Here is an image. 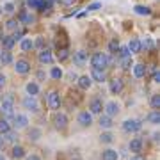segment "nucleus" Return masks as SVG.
I'll return each mask as SVG.
<instances>
[{
	"label": "nucleus",
	"instance_id": "7c9ffc66",
	"mask_svg": "<svg viewBox=\"0 0 160 160\" xmlns=\"http://www.w3.org/2000/svg\"><path fill=\"white\" fill-rule=\"evenodd\" d=\"M151 50L153 48V41H151V38H144V41L141 43V50Z\"/></svg>",
	"mask_w": 160,
	"mask_h": 160
},
{
	"label": "nucleus",
	"instance_id": "c85d7f7f",
	"mask_svg": "<svg viewBox=\"0 0 160 160\" xmlns=\"http://www.w3.org/2000/svg\"><path fill=\"white\" fill-rule=\"evenodd\" d=\"M133 66V61H132V55H128V57H123L121 59V68L123 69H128Z\"/></svg>",
	"mask_w": 160,
	"mask_h": 160
},
{
	"label": "nucleus",
	"instance_id": "423d86ee",
	"mask_svg": "<svg viewBox=\"0 0 160 160\" xmlns=\"http://www.w3.org/2000/svg\"><path fill=\"white\" fill-rule=\"evenodd\" d=\"M73 62H75V66H84V64L87 62V52H86V50H78V52H75V55H73Z\"/></svg>",
	"mask_w": 160,
	"mask_h": 160
},
{
	"label": "nucleus",
	"instance_id": "e433bc0d",
	"mask_svg": "<svg viewBox=\"0 0 160 160\" xmlns=\"http://www.w3.org/2000/svg\"><path fill=\"white\" fill-rule=\"evenodd\" d=\"M151 107H153L155 110L160 109V96L158 94H153V96H151Z\"/></svg>",
	"mask_w": 160,
	"mask_h": 160
},
{
	"label": "nucleus",
	"instance_id": "09e8293b",
	"mask_svg": "<svg viewBox=\"0 0 160 160\" xmlns=\"http://www.w3.org/2000/svg\"><path fill=\"white\" fill-rule=\"evenodd\" d=\"M153 80H155V82H160V71H158V69H155V71H153Z\"/></svg>",
	"mask_w": 160,
	"mask_h": 160
},
{
	"label": "nucleus",
	"instance_id": "3c124183",
	"mask_svg": "<svg viewBox=\"0 0 160 160\" xmlns=\"http://www.w3.org/2000/svg\"><path fill=\"white\" fill-rule=\"evenodd\" d=\"M27 160H41V158L38 157V155H29V157H27Z\"/></svg>",
	"mask_w": 160,
	"mask_h": 160
},
{
	"label": "nucleus",
	"instance_id": "f03ea898",
	"mask_svg": "<svg viewBox=\"0 0 160 160\" xmlns=\"http://www.w3.org/2000/svg\"><path fill=\"white\" fill-rule=\"evenodd\" d=\"M12 109H14V107H12V96H6L4 100H2V107H0V110L7 116V119H14Z\"/></svg>",
	"mask_w": 160,
	"mask_h": 160
},
{
	"label": "nucleus",
	"instance_id": "f8f14e48",
	"mask_svg": "<svg viewBox=\"0 0 160 160\" xmlns=\"http://www.w3.org/2000/svg\"><path fill=\"white\" fill-rule=\"evenodd\" d=\"M27 125H29V118L27 116H16L14 118V126H16V130H22V128H27Z\"/></svg>",
	"mask_w": 160,
	"mask_h": 160
},
{
	"label": "nucleus",
	"instance_id": "8fccbe9b",
	"mask_svg": "<svg viewBox=\"0 0 160 160\" xmlns=\"http://www.w3.org/2000/svg\"><path fill=\"white\" fill-rule=\"evenodd\" d=\"M4 86H6V77L0 75V87H4Z\"/></svg>",
	"mask_w": 160,
	"mask_h": 160
},
{
	"label": "nucleus",
	"instance_id": "2eb2a0df",
	"mask_svg": "<svg viewBox=\"0 0 160 160\" xmlns=\"http://www.w3.org/2000/svg\"><path fill=\"white\" fill-rule=\"evenodd\" d=\"M105 110H107V116L112 118V116H116L118 112H119V105H118L116 102H109L107 105H105Z\"/></svg>",
	"mask_w": 160,
	"mask_h": 160
},
{
	"label": "nucleus",
	"instance_id": "864d4df0",
	"mask_svg": "<svg viewBox=\"0 0 160 160\" xmlns=\"http://www.w3.org/2000/svg\"><path fill=\"white\" fill-rule=\"evenodd\" d=\"M130 160H144V158H142V157H139V155H135V157H132Z\"/></svg>",
	"mask_w": 160,
	"mask_h": 160
},
{
	"label": "nucleus",
	"instance_id": "6ab92c4d",
	"mask_svg": "<svg viewBox=\"0 0 160 160\" xmlns=\"http://www.w3.org/2000/svg\"><path fill=\"white\" fill-rule=\"evenodd\" d=\"M126 48H128L130 53H139V52H141V41H139V39H132Z\"/></svg>",
	"mask_w": 160,
	"mask_h": 160
},
{
	"label": "nucleus",
	"instance_id": "c756f323",
	"mask_svg": "<svg viewBox=\"0 0 160 160\" xmlns=\"http://www.w3.org/2000/svg\"><path fill=\"white\" fill-rule=\"evenodd\" d=\"M11 130V125H9V121L7 119H0V133L4 135L6 132H9Z\"/></svg>",
	"mask_w": 160,
	"mask_h": 160
},
{
	"label": "nucleus",
	"instance_id": "603ef678",
	"mask_svg": "<svg viewBox=\"0 0 160 160\" xmlns=\"http://www.w3.org/2000/svg\"><path fill=\"white\" fill-rule=\"evenodd\" d=\"M4 144H6V141H4V137H2V135H0V149L4 148Z\"/></svg>",
	"mask_w": 160,
	"mask_h": 160
},
{
	"label": "nucleus",
	"instance_id": "2f4dec72",
	"mask_svg": "<svg viewBox=\"0 0 160 160\" xmlns=\"http://www.w3.org/2000/svg\"><path fill=\"white\" fill-rule=\"evenodd\" d=\"M50 75H52V78H55V80H61V77H62V69L55 66V68H52Z\"/></svg>",
	"mask_w": 160,
	"mask_h": 160
},
{
	"label": "nucleus",
	"instance_id": "bb28decb",
	"mask_svg": "<svg viewBox=\"0 0 160 160\" xmlns=\"http://www.w3.org/2000/svg\"><path fill=\"white\" fill-rule=\"evenodd\" d=\"M36 18L32 16V14H27V12H22L20 14V22L22 23H27V25H30V23H34Z\"/></svg>",
	"mask_w": 160,
	"mask_h": 160
},
{
	"label": "nucleus",
	"instance_id": "f257e3e1",
	"mask_svg": "<svg viewBox=\"0 0 160 160\" xmlns=\"http://www.w3.org/2000/svg\"><path fill=\"white\" fill-rule=\"evenodd\" d=\"M91 64H92V68L103 69V68L109 66V57H107L105 53H102V52H96V53L91 57Z\"/></svg>",
	"mask_w": 160,
	"mask_h": 160
},
{
	"label": "nucleus",
	"instance_id": "a211bd4d",
	"mask_svg": "<svg viewBox=\"0 0 160 160\" xmlns=\"http://www.w3.org/2000/svg\"><path fill=\"white\" fill-rule=\"evenodd\" d=\"M118 151L116 149H105L102 151V160H118Z\"/></svg>",
	"mask_w": 160,
	"mask_h": 160
},
{
	"label": "nucleus",
	"instance_id": "58836bf2",
	"mask_svg": "<svg viewBox=\"0 0 160 160\" xmlns=\"http://www.w3.org/2000/svg\"><path fill=\"white\" fill-rule=\"evenodd\" d=\"M102 142H105V144H109V142H112V133H109V132H107V133H102Z\"/></svg>",
	"mask_w": 160,
	"mask_h": 160
},
{
	"label": "nucleus",
	"instance_id": "49530a36",
	"mask_svg": "<svg viewBox=\"0 0 160 160\" xmlns=\"http://www.w3.org/2000/svg\"><path fill=\"white\" fill-rule=\"evenodd\" d=\"M61 4H64V6H73V4H77V0H59Z\"/></svg>",
	"mask_w": 160,
	"mask_h": 160
},
{
	"label": "nucleus",
	"instance_id": "4468645a",
	"mask_svg": "<svg viewBox=\"0 0 160 160\" xmlns=\"http://www.w3.org/2000/svg\"><path fill=\"white\" fill-rule=\"evenodd\" d=\"M110 91L114 92V94H119L123 91V80L121 78H114L110 82Z\"/></svg>",
	"mask_w": 160,
	"mask_h": 160
},
{
	"label": "nucleus",
	"instance_id": "4d7b16f0",
	"mask_svg": "<svg viewBox=\"0 0 160 160\" xmlns=\"http://www.w3.org/2000/svg\"><path fill=\"white\" fill-rule=\"evenodd\" d=\"M50 2H52V0H50Z\"/></svg>",
	"mask_w": 160,
	"mask_h": 160
},
{
	"label": "nucleus",
	"instance_id": "dca6fc26",
	"mask_svg": "<svg viewBox=\"0 0 160 160\" xmlns=\"http://www.w3.org/2000/svg\"><path fill=\"white\" fill-rule=\"evenodd\" d=\"M132 68H133V77L135 78H142L144 75H146V66L144 64H133Z\"/></svg>",
	"mask_w": 160,
	"mask_h": 160
},
{
	"label": "nucleus",
	"instance_id": "39448f33",
	"mask_svg": "<svg viewBox=\"0 0 160 160\" xmlns=\"http://www.w3.org/2000/svg\"><path fill=\"white\" fill-rule=\"evenodd\" d=\"M48 105H50V109L57 110L59 107H61V96H59L57 91H52L50 94H48Z\"/></svg>",
	"mask_w": 160,
	"mask_h": 160
},
{
	"label": "nucleus",
	"instance_id": "4be33fe9",
	"mask_svg": "<svg viewBox=\"0 0 160 160\" xmlns=\"http://www.w3.org/2000/svg\"><path fill=\"white\" fill-rule=\"evenodd\" d=\"M25 89H27V94H29V96H36V94L39 92V86H38L36 82H30V84H27V87H25Z\"/></svg>",
	"mask_w": 160,
	"mask_h": 160
},
{
	"label": "nucleus",
	"instance_id": "9b49d317",
	"mask_svg": "<svg viewBox=\"0 0 160 160\" xmlns=\"http://www.w3.org/2000/svg\"><path fill=\"white\" fill-rule=\"evenodd\" d=\"M78 123L82 126H89L92 123V114H91V112H87V110L80 112V114H78Z\"/></svg>",
	"mask_w": 160,
	"mask_h": 160
},
{
	"label": "nucleus",
	"instance_id": "aec40b11",
	"mask_svg": "<svg viewBox=\"0 0 160 160\" xmlns=\"http://www.w3.org/2000/svg\"><path fill=\"white\" fill-rule=\"evenodd\" d=\"M0 43H2V48H6V50H11L12 46H14V43H16V41L12 39V36H4Z\"/></svg>",
	"mask_w": 160,
	"mask_h": 160
},
{
	"label": "nucleus",
	"instance_id": "5fc2aeb1",
	"mask_svg": "<svg viewBox=\"0 0 160 160\" xmlns=\"http://www.w3.org/2000/svg\"><path fill=\"white\" fill-rule=\"evenodd\" d=\"M2 38H4V34H2V32H0V41H2Z\"/></svg>",
	"mask_w": 160,
	"mask_h": 160
},
{
	"label": "nucleus",
	"instance_id": "a19ab883",
	"mask_svg": "<svg viewBox=\"0 0 160 160\" xmlns=\"http://www.w3.org/2000/svg\"><path fill=\"white\" fill-rule=\"evenodd\" d=\"M4 11H6L7 14H12V12L16 11V9H14V4H11V2H7L6 6H4Z\"/></svg>",
	"mask_w": 160,
	"mask_h": 160
},
{
	"label": "nucleus",
	"instance_id": "cd10ccee",
	"mask_svg": "<svg viewBox=\"0 0 160 160\" xmlns=\"http://www.w3.org/2000/svg\"><path fill=\"white\" fill-rule=\"evenodd\" d=\"M0 62L2 64H11L12 62V55L9 53V52H2V53H0Z\"/></svg>",
	"mask_w": 160,
	"mask_h": 160
},
{
	"label": "nucleus",
	"instance_id": "9d476101",
	"mask_svg": "<svg viewBox=\"0 0 160 160\" xmlns=\"http://www.w3.org/2000/svg\"><path fill=\"white\" fill-rule=\"evenodd\" d=\"M89 112L91 114H102L103 110V105H102V100L100 98H94V100H91V103H89Z\"/></svg>",
	"mask_w": 160,
	"mask_h": 160
},
{
	"label": "nucleus",
	"instance_id": "ea45409f",
	"mask_svg": "<svg viewBox=\"0 0 160 160\" xmlns=\"http://www.w3.org/2000/svg\"><path fill=\"white\" fill-rule=\"evenodd\" d=\"M102 7V2H94V4H91V6H87L86 12H91V11H96V9H100Z\"/></svg>",
	"mask_w": 160,
	"mask_h": 160
},
{
	"label": "nucleus",
	"instance_id": "4c0bfd02",
	"mask_svg": "<svg viewBox=\"0 0 160 160\" xmlns=\"http://www.w3.org/2000/svg\"><path fill=\"white\" fill-rule=\"evenodd\" d=\"M68 57H69L68 48H61V50H59V61H66Z\"/></svg>",
	"mask_w": 160,
	"mask_h": 160
},
{
	"label": "nucleus",
	"instance_id": "de8ad7c7",
	"mask_svg": "<svg viewBox=\"0 0 160 160\" xmlns=\"http://www.w3.org/2000/svg\"><path fill=\"white\" fill-rule=\"evenodd\" d=\"M22 36H23V30H16V32H14V36H12V39H14V41L22 39Z\"/></svg>",
	"mask_w": 160,
	"mask_h": 160
},
{
	"label": "nucleus",
	"instance_id": "79ce46f5",
	"mask_svg": "<svg viewBox=\"0 0 160 160\" xmlns=\"http://www.w3.org/2000/svg\"><path fill=\"white\" fill-rule=\"evenodd\" d=\"M6 27L9 30H14V29H18V22H16V20H9V22L6 23Z\"/></svg>",
	"mask_w": 160,
	"mask_h": 160
},
{
	"label": "nucleus",
	"instance_id": "37998d69",
	"mask_svg": "<svg viewBox=\"0 0 160 160\" xmlns=\"http://www.w3.org/2000/svg\"><path fill=\"white\" fill-rule=\"evenodd\" d=\"M118 48H119V43H118V41H110V43H109V50L112 52V53H116Z\"/></svg>",
	"mask_w": 160,
	"mask_h": 160
},
{
	"label": "nucleus",
	"instance_id": "ddd939ff",
	"mask_svg": "<svg viewBox=\"0 0 160 160\" xmlns=\"http://www.w3.org/2000/svg\"><path fill=\"white\" fill-rule=\"evenodd\" d=\"M77 82H78V87H80V89H84V91H86V89H89V87L92 86V78H91V77H87V75L78 77V80H77Z\"/></svg>",
	"mask_w": 160,
	"mask_h": 160
},
{
	"label": "nucleus",
	"instance_id": "6e6552de",
	"mask_svg": "<svg viewBox=\"0 0 160 160\" xmlns=\"http://www.w3.org/2000/svg\"><path fill=\"white\" fill-rule=\"evenodd\" d=\"M14 71L20 75H25L30 71V64L25 61V59H20V61H16V66H14Z\"/></svg>",
	"mask_w": 160,
	"mask_h": 160
},
{
	"label": "nucleus",
	"instance_id": "0eeeda50",
	"mask_svg": "<svg viewBox=\"0 0 160 160\" xmlns=\"http://www.w3.org/2000/svg\"><path fill=\"white\" fill-rule=\"evenodd\" d=\"M53 121H55V128H59V130H64V128L68 126V116H66V114H62V112H59V114H55Z\"/></svg>",
	"mask_w": 160,
	"mask_h": 160
},
{
	"label": "nucleus",
	"instance_id": "412c9836",
	"mask_svg": "<svg viewBox=\"0 0 160 160\" xmlns=\"http://www.w3.org/2000/svg\"><path fill=\"white\" fill-rule=\"evenodd\" d=\"M141 149H142V141H141V139H132L130 141V151L139 153Z\"/></svg>",
	"mask_w": 160,
	"mask_h": 160
},
{
	"label": "nucleus",
	"instance_id": "72a5a7b5",
	"mask_svg": "<svg viewBox=\"0 0 160 160\" xmlns=\"http://www.w3.org/2000/svg\"><path fill=\"white\" fill-rule=\"evenodd\" d=\"M20 46H22V50H23V52H29L30 48L34 46V43H32L30 39H23V41H22V45H20Z\"/></svg>",
	"mask_w": 160,
	"mask_h": 160
},
{
	"label": "nucleus",
	"instance_id": "a878e982",
	"mask_svg": "<svg viewBox=\"0 0 160 160\" xmlns=\"http://www.w3.org/2000/svg\"><path fill=\"white\" fill-rule=\"evenodd\" d=\"M148 121L151 123V125H158L160 123V112L158 110H153V112L148 116Z\"/></svg>",
	"mask_w": 160,
	"mask_h": 160
},
{
	"label": "nucleus",
	"instance_id": "6e6d98bb",
	"mask_svg": "<svg viewBox=\"0 0 160 160\" xmlns=\"http://www.w3.org/2000/svg\"><path fill=\"white\" fill-rule=\"evenodd\" d=\"M0 160H6V158H4V155H0Z\"/></svg>",
	"mask_w": 160,
	"mask_h": 160
},
{
	"label": "nucleus",
	"instance_id": "b1692460",
	"mask_svg": "<svg viewBox=\"0 0 160 160\" xmlns=\"http://www.w3.org/2000/svg\"><path fill=\"white\" fill-rule=\"evenodd\" d=\"M11 155L14 157V158H23V157H25V149H23L22 146H12Z\"/></svg>",
	"mask_w": 160,
	"mask_h": 160
},
{
	"label": "nucleus",
	"instance_id": "c9c22d12",
	"mask_svg": "<svg viewBox=\"0 0 160 160\" xmlns=\"http://www.w3.org/2000/svg\"><path fill=\"white\" fill-rule=\"evenodd\" d=\"M4 135H6V137H4V141H9V142H14V141H16V132L9 130V132H6Z\"/></svg>",
	"mask_w": 160,
	"mask_h": 160
},
{
	"label": "nucleus",
	"instance_id": "393cba45",
	"mask_svg": "<svg viewBox=\"0 0 160 160\" xmlns=\"http://www.w3.org/2000/svg\"><path fill=\"white\" fill-rule=\"evenodd\" d=\"M133 11L137 12V14H142V16H149V14H151V9L146 7V6H135Z\"/></svg>",
	"mask_w": 160,
	"mask_h": 160
},
{
	"label": "nucleus",
	"instance_id": "a18cd8bd",
	"mask_svg": "<svg viewBox=\"0 0 160 160\" xmlns=\"http://www.w3.org/2000/svg\"><path fill=\"white\" fill-rule=\"evenodd\" d=\"M38 6H39V0H27V7L30 9H38Z\"/></svg>",
	"mask_w": 160,
	"mask_h": 160
},
{
	"label": "nucleus",
	"instance_id": "20e7f679",
	"mask_svg": "<svg viewBox=\"0 0 160 160\" xmlns=\"http://www.w3.org/2000/svg\"><path fill=\"white\" fill-rule=\"evenodd\" d=\"M22 105L27 110H32V112H38V109H39V105L36 102V96H29V94L22 100Z\"/></svg>",
	"mask_w": 160,
	"mask_h": 160
},
{
	"label": "nucleus",
	"instance_id": "5701e85b",
	"mask_svg": "<svg viewBox=\"0 0 160 160\" xmlns=\"http://www.w3.org/2000/svg\"><path fill=\"white\" fill-rule=\"evenodd\" d=\"M112 125H114V123H112V118H110V116H102V118H100V126H102V128H107V130H109Z\"/></svg>",
	"mask_w": 160,
	"mask_h": 160
},
{
	"label": "nucleus",
	"instance_id": "c03bdc74",
	"mask_svg": "<svg viewBox=\"0 0 160 160\" xmlns=\"http://www.w3.org/2000/svg\"><path fill=\"white\" fill-rule=\"evenodd\" d=\"M39 135H41V132H39V130H30L29 139H32V141H38V139H39Z\"/></svg>",
	"mask_w": 160,
	"mask_h": 160
},
{
	"label": "nucleus",
	"instance_id": "f3484780",
	"mask_svg": "<svg viewBox=\"0 0 160 160\" xmlns=\"http://www.w3.org/2000/svg\"><path fill=\"white\" fill-rule=\"evenodd\" d=\"M91 78H94L96 82H105V71L103 69H98V68H92V71H91Z\"/></svg>",
	"mask_w": 160,
	"mask_h": 160
},
{
	"label": "nucleus",
	"instance_id": "f704fd0d",
	"mask_svg": "<svg viewBox=\"0 0 160 160\" xmlns=\"http://www.w3.org/2000/svg\"><path fill=\"white\" fill-rule=\"evenodd\" d=\"M116 53H118V55H119L121 59H123V57H128V55H132L130 52H128V48H126V46H119Z\"/></svg>",
	"mask_w": 160,
	"mask_h": 160
},
{
	"label": "nucleus",
	"instance_id": "7ed1b4c3",
	"mask_svg": "<svg viewBox=\"0 0 160 160\" xmlns=\"http://www.w3.org/2000/svg\"><path fill=\"white\" fill-rule=\"evenodd\" d=\"M141 121L139 119H126L125 123H123V130L125 132H130V133H135V132L141 130Z\"/></svg>",
	"mask_w": 160,
	"mask_h": 160
},
{
	"label": "nucleus",
	"instance_id": "1a4fd4ad",
	"mask_svg": "<svg viewBox=\"0 0 160 160\" xmlns=\"http://www.w3.org/2000/svg\"><path fill=\"white\" fill-rule=\"evenodd\" d=\"M38 59H39V62H41V64H52V62H53V55H52V52H50V50H46V48L39 52Z\"/></svg>",
	"mask_w": 160,
	"mask_h": 160
},
{
	"label": "nucleus",
	"instance_id": "473e14b6",
	"mask_svg": "<svg viewBox=\"0 0 160 160\" xmlns=\"http://www.w3.org/2000/svg\"><path fill=\"white\" fill-rule=\"evenodd\" d=\"M50 6H52L50 0H39V6H38V9H39V11H48V9H50Z\"/></svg>",
	"mask_w": 160,
	"mask_h": 160
}]
</instances>
